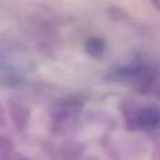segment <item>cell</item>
<instances>
[{"mask_svg": "<svg viewBox=\"0 0 160 160\" xmlns=\"http://www.w3.org/2000/svg\"><path fill=\"white\" fill-rule=\"evenodd\" d=\"M86 49H87V52L90 53L91 56H96V58H98V56H101L102 52H104L105 45H104V42H102L101 39L91 38V39H88L87 44H86Z\"/></svg>", "mask_w": 160, "mask_h": 160, "instance_id": "cell-2", "label": "cell"}, {"mask_svg": "<svg viewBox=\"0 0 160 160\" xmlns=\"http://www.w3.org/2000/svg\"><path fill=\"white\" fill-rule=\"evenodd\" d=\"M139 122L142 127L146 128H152V127H158L160 124V112L152 108H145L139 112Z\"/></svg>", "mask_w": 160, "mask_h": 160, "instance_id": "cell-1", "label": "cell"}]
</instances>
